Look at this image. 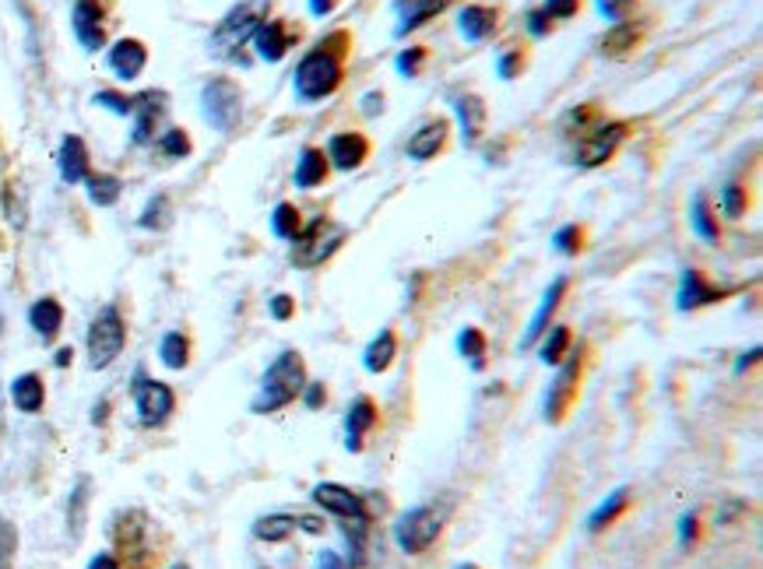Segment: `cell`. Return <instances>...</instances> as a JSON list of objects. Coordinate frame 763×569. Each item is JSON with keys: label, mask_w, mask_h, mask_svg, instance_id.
<instances>
[{"label": "cell", "mask_w": 763, "mask_h": 569, "mask_svg": "<svg viewBox=\"0 0 763 569\" xmlns=\"http://www.w3.org/2000/svg\"><path fill=\"white\" fill-rule=\"evenodd\" d=\"M145 64H148V49L141 46L137 40H120L110 49V67H113V75L120 81H134L141 70H145Z\"/></svg>", "instance_id": "d6986e66"}, {"label": "cell", "mask_w": 763, "mask_h": 569, "mask_svg": "<svg viewBox=\"0 0 763 569\" xmlns=\"http://www.w3.org/2000/svg\"><path fill=\"white\" fill-rule=\"evenodd\" d=\"M736 289H718V284L707 278L704 271H686L683 284H679V295H676V306L683 313H697L704 306H715L725 295H732Z\"/></svg>", "instance_id": "4fadbf2b"}, {"label": "cell", "mask_w": 763, "mask_h": 569, "mask_svg": "<svg viewBox=\"0 0 763 569\" xmlns=\"http://www.w3.org/2000/svg\"><path fill=\"white\" fill-rule=\"evenodd\" d=\"M521 70H524V53H521V49H510V53H504V57H500V64H496V75H500L504 81L518 78Z\"/></svg>", "instance_id": "f6af8a7d"}, {"label": "cell", "mask_w": 763, "mask_h": 569, "mask_svg": "<svg viewBox=\"0 0 763 569\" xmlns=\"http://www.w3.org/2000/svg\"><path fill=\"white\" fill-rule=\"evenodd\" d=\"M85 187H88V198H92V204H99V208L117 204L120 190H123L117 176H106V172H88L85 176Z\"/></svg>", "instance_id": "836d02e7"}, {"label": "cell", "mask_w": 763, "mask_h": 569, "mask_svg": "<svg viewBox=\"0 0 763 569\" xmlns=\"http://www.w3.org/2000/svg\"><path fill=\"white\" fill-rule=\"evenodd\" d=\"M123 342H128V327H123V316L117 306H106L96 320L92 327H88V366L92 369H106L110 362L120 359L123 352Z\"/></svg>", "instance_id": "8992f818"}, {"label": "cell", "mask_w": 763, "mask_h": 569, "mask_svg": "<svg viewBox=\"0 0 763 569\" xmlns=\"http://www.w3.org/2000/svg\"><path fill=\"white\" fill-rule=\"evenodd\" d=\"M760 362V348H750L747 355H739V362H736V372H747L750 366Z\"/></svg>", "instance_id": "6f0895ef"}, {"label": "cell", "mask_w": 763, "mask_h": 569, "mask_svg": "<svg viewBox=\"0 0 763 569\" xmlns=\"http://www.w3.org/2000/svg\"><path fill=\"white\" fill-rule=\"evenodd\" d=\"M542 348H539V359L545 362V366H560L563 362V355L574 348V334H571V327H563V324H556V327H549L542 337Z\"/></svg>", "instance_id": "1f68e13d"}, {"label": "cell", "mask_w": 763, "mask_h": 569, "mask_svg": "<svg viewBox=\"0 0 763 569\" xmlns=\"http://www.w3.org/2000/svg\"><path fill=\"white\" fill-rule=\"evenodd\" d=\"M425 57H430V53H425V46H412V49H405L401 57H398V75L416 78L419 70H422V64H425Z\"/></svg>", "instance_id": "7bdbcfd3"}, {"label": "cell", "mask_w": 763, "mask_h": 569, "mask_svg": "<svg viewBox=\"0 0 763 569\" xmlns=\"http://www.w3.org/2000/svg\"><path fill=\"white\" fill-rule=\"evenodd\" d=\"M201 110H204L208 123L215 131H233L240 123V113H243L240 88L233 81H225V78L208 81L204 92H201Z\"/></svg>", "instance_id": "30bf717a"}, {"label": "cell", "mask_w": 763, "mask_h": 569, "mask_svg": "<svg viewBox=\"0 0 763 569\" xmlns=\"http://www.w3.org/2000/svg\"><path fill=\"white\" fill-rule=\"evenodd\" d=\"M528 32L535 35V40H542V35L553 32V18H549L542 8H539V11H531V14H528Z\"/></svg>", "instance_id": "f5cc1de1"}, {"label": "cell", "mask_w": 763, "mask_h": 569, "mask_svg": "<svg viewBox=\"0 0 763 569\" xmlns=\"http://www.w3.org/2000/svg\"><path fill=\"white\" fill-rule=\"evenodd\" d=\"M29 324H32V331L40 334V337H57L60 334V327H64V306L57 299H35L32 302V310H29Z\"/></svg>", "instance_id": "cb8c5ba5"}, {"label": "cell", "mask_w": 763, "mask_h": 569, "mask_svg": "<svg viewBox=\"0 0 763 569\" xmlns=\"http://www.w3.org/2000/svg\"><path fill=\"white\" fill-rule=\"evenodd\" d=\"M299 398H303V404L310 408V412H317V408H324V401H328V387L321 380H313V383L303 387V394H299Z\"/></svg>", "instance_id": "681fc988"}, {"label": "cell", "mask_w": 763, "mask_h": 569, "mask_svg": "<svg viewBox=\"0 0 763 569\" xmlns=\"http://www.w3.org/2000/svg\"><path fill=\"white\" fill-rule=\"evenodd\" d=\"M299 527H303V517H292V513H268V517H261L254 524V538L278 545V542L292 538V531H299Z\"/></svg>", "instance_id": "83f0119b"}, {"label": "cell", "mask_w": 763, "mask_h": 569, "mask_svg": "<svg viewBox=\"0 0 763 569\" xmlns=\"http://www.w3.org/2000/svg\"><path fill=\"white\" fill-rule=\"evenodd\" d=\"M264 4L261 0H246V4H240V8H233L229 11L222 22H219V29H215V35H211V46H215V53H222V57H229V60H243V43H251L254 40V32H257V25L264 22Z\"/></svg>", "instance_id": "277c9868"}, {"label": "cell", "mask_w": 763, "mask_h": 569, "mask_svg": "<svg viewBox=\"0 0 763 569\" xmlns=\"http://www.w3.org/2000/svg\"><path fill=\"white\" fill-rule=\"evenodd\" d=\"M134 408H137V419L145 429H158V425L169 422L176 398L163 380H152V377H145V372H137L134 377Z\"/></svg>", "instance_id": "9c48e42d"}, {"label": "cell", "mask_w": 763, "mask_h": 569, "mask_svg": "<svg viewBox=\"0 0 763 569\" xmlns=\"http://www.w3.org/2000/svg\"><path fill=\"white\" fill-rule=\"evenodd\" d=\"M328 172H331L328 155L321 148H303V155H299V166H296V187L299 190L321 187L328 180Z\"/></svg>", "instance_id": "484cf974"}, {"label": "cell", "mask_w": 763, "mask_h": 569, "mask_svg": "<svg viewBox=\"0 0 763 569\" xmlns=\"http://www.w3.org/2000/svg\"><path fill=\"white\" fill-rule=\"evenodd\" d=\"M158 359H163V366H169V369H187V362H190V342H187V334L169 331V334L163 337V345H158Z\"/></svg>", "instance_id": "e575fe53"}, {"label": "cell", "mask_w": 763, "mask_h": 569, "mask_svg": "<svg viewBox=\"0 0 763 569\" xmlns=\"http://www.w3.org/2000/svg\"><path fill=\"white\" fill-rule=\"evenodd\" d=\"M637 0H598V11L609 18V22H623V18L633 11Z\"/></svg>", "instance_id": "c3c4849f"}, {"label": "cell", "mask_w": 763, "mask_h": 569, "mask_svg": "<svg viewBox=\"0 0 763 569\" xmlns=\"http://www.w3.org/2000/svg\"><path fill=\"white\" fill-rule=\"evenodd\" d=\"M580 369H584V355L574 352L571 359L560 362V372L553 387L545 390V404H542V415L549 425H560L566 419V412H571V404L577 398V387H580Z\"/></svg>", "instance_id": "ba28073f"}, {"label": "cell", "mask_w": 763, "mask_h": 569, "mask_svg": "<svg viewBox=\"0 0 763 569\" xmlns=\"http://www.w3.org/2000/svg\"><path fill=\"white\" fill-rule=\"evenodd\" d=\"M553 246L560 254H571V257L580 254L584 250V228L580 225H563L560 233L553 236Z\"/></svg>", "instance_id": "b9f144b4"}, {"label": "cell", "mask_w": 763, "mask_h": 569, "mask_svg": "<svg viewBox=\"0 0 763 569\" xmlns=\"http://www.w3.org/2000/svg\"><path fill=\"white\" fill-rule=\"evenodd\" d=\"M272 228H275L278 239H296L299 228H303V219H299L296 204H278L272 211Z\"/></svg>", "instance_id": "74e56055"}, {"label": "cell", "mask_w": 763, "mask_h": 569, "mask_svg": "<svg viewBox=\"0 0 763 569\" xmlns=\"http://www.w3.org/2000/svg\"><path fill=\"white\" fill-rule=\"evenodd\" d=\"M11 545H14V538H11V527H8V524H0V569H4V562H8Z\"/></svg>", "instance_id": "db71d44e"}, {"label": "cell", "mask_w": 763, "mask_h": 569, "mask_svg": "<svg viewBox=\"0 0 763 569\" xmlns=\"http://www.w3.org/2000/svg\"><path fill=\"white\" fill-rule=\"evenodd\" d=\"M457 120H461V134H465V141L475 145L478 134H483V127H486V102L478 96L457 99Z\"/></svg>", "instance_id": "4dcf8cb0"}, {"label": "cell", "mask_w": 763, "mask_h": 569, "mask_svg": "<svg viewBox=\"0 0 763 569\" xmlns=\"http://www.w3.org/2000/svg\"><path fill=\"white\" fill-rule=\"evenodd\" d=\"M70 22H75V35L88 53H96L106 43V14L99 0H75Z\"/></svg>", "instance_id": "5bb4252c"}, {"label": "cell", "mask_w": 763, "mask_h": 569, "mask_svg": "<svg viewBox=\"0 0 763 569\" xmlns=\"http://www.w3.org/2000/svg\"><path fill=\"white\" fill-rule=\"evenodd\" d=\"M53 362H57V366H67V362H70V348H60V352H57V359H53Z\"/></svg>", "instance_id": "680465c9"}, {"label": "cell", "mask_w": 763, "mask_h": 569, "mask_svg": "<svg viewBox=\"0 0 763 569\" xmlns=\"http://www.w3.org/2000/svg\"><path fill=\"white\" fill-rule=\"evenodd\" d=\"M57 163H60V176L67 183H81L88 172V148H85V141L75 137V134H67L60 141V152H57Z\"/></svg>", "instance_id": "603a6c76"}, {"label": "cell", "mask_w": 763, "mask_h": 569, "mask_svg": "<svg viewBox=\"0 0 763 569\" xmlns=\"http://www.w3.org/2000/svg\"><path fill=\"white\" fill-rule=\"evenodd\" d=\"M377 425V404L374 398H356L349 404V412H345V447L349 454H360L363 450V443H366V433L374 429Z\"/></svg>", "instance_id": "2e32d148"}, {"label": "cell", "mask_w": 763, "mask_h": 569, "mask_svg": "<svg viewBox=\"0 0 763 569\" xmlns=\"http://www.w3.org/2000/svg\"><path fill=\"white\" fill-rule=\"evenodd\" d=\"M566 295V278H556L553 284H549V292L542 295V302H539V310H535V316H531V324L524 327V334H521V352H528V348H535L539 345V337L549 331V320H553V313H556V306H560V299Z\"/></svg>", "instance_id": "e0dca14e"}, {"label": "cell", "mask_w": 763, "mask_h": 569, "mask_svg": "<svg viewBox=\"0 0 763 569\" xmlns=\"http://www.w3.org/2000/svg\"><path fill=\"white\" fill-rule=\"evenodd\" d=\"M163 105H166V96L163 92H145V96H137L134 99V141L137 145H148L152 141V131H155V123L158 116H163Z\"/></svg>", "instance_id": "44dd1931"}, {"label": "cell", "mask_w": 763, "mask_h": 569, "mask_svg": "<svg viewBox=\"0 0 763 569\" xmlns=\"http://www.w3.org/2000/svg\"><path fill=\"white\" fill-rule=\"evenodd\" d=\"M627 503H630V489H627V486H619L616 492H609L606 500H601V503L591 510V517L584 521V527H588V535H598L601 527H609V524L619 517V513L627 510Z\"/></svg>", "instance_id": "f546056e"}, {"label": "cell", "mask_w": 763, "mask_h": 569, "mask_svg": "<svg viewBox=\"0 0 763 569\" xmlns=\"http://www.w3.org/2000/svg\"><path fill=\"white\" fill-rule=\"evenodd\" d=\"M747 190H742L739 183H729V187H725L721 190V211H725V215H729V219H742V215H747Z\"/></svg>", "instance_id": "60d3db41"}, {"label": "cell", "mask_w": 763, "mask_h": 569, "mask_svg": "<svg viewBox=\"0 0 763 569\" xmlns=\"http://www.w3.org/2000/svg\"><path fill=\"white\" fill-rule=\"evenodd\" d=\"M254 49H257V57L261 60H268V64H278L281 57L289 53V46L296 43V32L286 25V22H261L257 32H254Z\"/></svg>", "instance_id": "9a60e30c"}, {"label": "cell", "mask_w": 763, "mask_h": 569, "mask_svg": "<svg viewBox=\"0 0 763 569\" xmlns=\"http://www.w3.org/2000/svg\"><path fill=\"white\" fill-rule=\"evenodd\" d=\"M542 11L549 18H574L580 11V0H545Z\"/></svg>", "instance_id": "f907efd6"}, {"label": "cell", "mask_w": 763, "mask_h": 569, "mask_svg": "<svg viewBox=\"0 0 763 569\" xmlns=\"http://www.w3.org/2000/svg\"><path fill=\"white\" fill-rule=\"evenodd\" d=\"M697 538H700V517L697 513H683L679 517V545L689 548V545H697Z\"/></svg>", "instance_id": "7dc6e473"}, {"label": "cell", "mask_w": 763, "mask_h": 569, "mask_svg": "<svg viewBox=\"0 0 763 569\" xmlns=\"http://www.w3.org/2000/svg\"><path fill=\"white\" fill-rule=\"evenodd\" d=\"M303 387H307V362H303V355H299L296 348L278 352L275 362L268 366V372H264L257 398L251 401V412L254 415H275V412L289 408L299 394H303Z\"/></svg>", "instance_id": "6da1fadb"}, {"label": "cell", "mask_w": 763, "mask_h": 569, "mask_svg": "<svg viewBox=\"0 0 763 569\" xmlns=\"http://www.w3.org/2000/svg\"><path fill=\"white\" fill-rule=\"evenodd\" d=\"M689 222H694L697 228V236L704 243H718V222L711 215V204H707L704 198H697L694 204H689Z\"/></svg>", "instance_id": "8d00e7d4"}, {"label": "cell", "mask_w": 763, "mask_h": 569, "mask_svg": "<svg viewBox=\"0 0 763 569\" xmlns=\"http://www.w3.org/2000/svg\"><path fill=\"white\" fill-rule=\"evenodd\" d=\"M451 510L447 503H422L416 510H408L398 517L395 524V542L405 556H422L436 545V538L443 535V524H447Z\"/></svg>", "instance_id": "3957f363"}, {"label": "cell", "mask_w": 763, "mask_h": 569, "mask_svg": "<svg viewBox=\"0 0 763 569\" xmlns=\"http://www.w3.org/2000/svg\"><path fill=\"white\" fill-rule=\"evenodd\" d=\"M334 8H339V0H310V14H317V18L331 14Z\"/></svg>", "instance_id": "9f6ffc18"}, {"label": "cell", "mask_w": 763, "mask_h": 569, "mask_svg": "<svg viewBox=\"0 0 763 569\" xmlns=\"http://www.w3.org/2000/svg\"><path fill=\"white\" fill-rule=\"evenodd\" d=\"M11 401H14L18 412H25V415L43 412V401H46L43 377H35V372H25V377H18V380L11 383Z\"/></svg>", "instance_id": "d4e9b609"}, {"label": "cell", "mask_w": 763, "mask_h": 569, "mask_svg": "<svg viewBox=\"0 0 763 569\" xmlns=\"http://www.w3.org/2000/svg\"><path fill=\"white\" fill-rule=\"evenodd\" d=\"M88 569H123V566H120V559L113 553H99L92 562H88Z\"/></svg>", "instance_id": "11a10c76"}, {"label": "cell", "mask_w": 763, "mask_h": 569, "mask_svg": "<svg viewBox=\"0 0 763 569\" xmlns=\"http://www.w3.org/2000/svg\"><path fill=\"white\" fill-rule=\"evenodd\" d=\"M158 145H163V152H166L169 158H184V155H190V137H187V131H166V134H163V141H158Z\"/></svg>", "instance_id": "ee69618b"}, {"label": "cell", "mask_w": 763, "mask_h": 569, "mask_svg": "<svg viewBox=\"0 0 763 569\" xmlns=\"http://www.w3.org/2000/svg\"><path fill=\"white\" fill-rule=\"evenodd\" d=\"M637 25H627V22H616L612 32H606V40H601V49L609 53V57H627V53L633 49L637 43Z\"/></svg>", "instance_id": "d590c367"}, {"label": "cell", "mask_w": 763, "mask_h": 569, "mask_svg": "<svg viewBox=\"0 0 763 569\" xmlns=\"http://www.w3.org/2000/svg\"><path fill=\"white\" fill-rule=\"evenodd\" d=\"M173 222V211H169V201L158 193V198L148 201V208L141 211V228H152V233H163V228H169Z\"/></svg>", "instance_id": "f35d334b"}, {"label": "cell", "mask_w": 763, "mask_h": 569, "mask_svg": "<svg viewBox=\"0 0 763 569\" xmlns=\"http://www.w3.org/2000/svg\"><path fill=\"white\" fill-rule=\"evenodd\" d=\"M451 0H398L395 11H398V32L395 35H408L416 32L419 25H425L430 18H436Z\"/></svg>", "instance_id": "ffe728a7"}, {"label": "cell", "mask_w": 763, "mask_h": 569, "mask_svg": "<svg viewBox=\"0 0 763 569\" xmlns=\"http://www.w3.org/2000/svg\"><path fill=\"white\" fill-rule=\"evenodd\" d=\"M85 500H88V478H78V489L70 495L67 503V521H70V535H81V524H85Z\"/></svg>", "instance_id": "ab89813d"}, {"label": "cell", "mask_w": 763, "mask_h": 569, "mask_svg": "<svg viewBox=\"0 0 763 569\" xmlns=\"http://www.w3.org/2000/svg\"><path fill=\"white\" fill-rule=\"evenodd\" d=\"M96 105H106V110H113L117 116H131V110H134V99H128V96H117V92H99V96H96Z\"/></svg>", "instance_id": "bcb514c9"}, {"label": "cell", "mask_w": 763, "mask_h": 569, "mask_svg": "<svg viewBox=\"0 0 763 569\" xmlns=\"http://www.w3.org/2000/svg\"><path fill=\"white\" fill-rule=\"evenodd\" d=\"M457 569H475V566H472V562H461Z\"/></svg>", "instance_id": "91938a15"}, {"label": "cell", "mask_w": 763, "mask_h": 569, "mask_svg": "<svg viewBox=\"0 0 763 569\" xmlns=\"http://www.w3.org/2000/svg\"><path fill=\"white\" fill-rule=\"evenodd\" d=\"M310 500L334 513L339 521H369V513H366V503H363V495L360 492H352L339 482H321V486H313L310 492Z\"/></svg>", "instance_id": "8fae6325"}, {"label": "cell", "mask_w": 763, "mask_h": 569, "mask_svg": "<svg viewBox=\"0 0 763 569\" xmlns=\"http://www.w3.org/2000/svg\"><path fill=\"white\" fill-rule=\"evenodd\" d=\"M443 145H447V120H430L425 127H419L408 137V158L425 163V158H433Z\"/></svg>", "instance_id": "7402d4cb"}, {"label": "cell", "mask_w": 763, "mask_h": 569, "mask_svg": "<svg viewBox=\"0 0 763 569\" xmlns=\"http://www.w3.org/2000/svg\"><path fill=\"white\" fill-rule=\"evenodd\" d=\"M366 155H369V141L363 134H334L331 137V145H328V163L334 169H342V172H352V169H360L366 163Z\"/></svg>", "instance_id": "ac0fdd59"}, {"label": "cell", "mask_w": 763, "mask_h": 569, "mask_svg": "<svg viewBox=\"0 0 763 569\" xmlns=\"http://www.w3.org/2000/svg\"><path fill=\"white\" fill-rule=\"evenodd\" d=\"M113 542L120 548V566L131 569H148L152 562V545H148V517L141 510H123L113 521Z\"/></svg>", "instance_id": "52a82bcc"}, {"label": "cell", "mask_w": 763, "mask_h": 569, "mask_svg": "<svg viewBox=\"0 0 763 569\" xmlns=\"http://www.w3.org/2000/svg\"><path fill=\"white\" fill-rule=\"evenodd\" d=\"M627 123H606V127H598L588 141H580L577 145V166L580 169H595V166H606L609 158L619 152V145L627 141Z\"/></svg>", "instance_id": "7c38bea8"}, {"label": "cell", "mask_w": 763, "mask_h": 569, "mask_svg": "<svg viewBox=\"0 0 763 569\" xmlns=\"http://www.w3.org/2000/svg\"><path fill=\"white\" fill-rule=\"evenodd\" d=\"M457 352L465 355L472 372H483L486 369V334L478 327H465L457 334Z\"/></svg>", "instance_id": "d6a6232c"}, {"label": "cell", "mask_w": 763, "mask_h": 569, "mask_svg": "<svg viewBox=\"0 0 763 569\" xmlns=\"http://www.w3.org/2000/svg\"><path fill=\"white\" fill-rule=\"evenodd\" d=\"M342 243H345L342 225H334L328 219H313L307 228H299V236L292 239V264L296 268H317V264H324Z\"/></svg>", "instance_id": "5b68a950"}, {"label": "cell", "mask_w": 763, "mask_h": 569, "mask_svg": "<svg viewBox=\"0 0 763 569\" xmlns=\"http://www.w3.org/2000/svg\"><path fill=\"white\" fill-rule=\"evenodd\" d=\"M395 355H398V334L390 331V327H384L374 342L366 345V352H363V366L369 369V372H384V369H390V362H395Z\"/></svg>", "instance_id": "f1b7e54d"}, {"label": "cell", "mask_w": 763, "mask_h": 569, "mask_svg": "<svg viewBox=\"0 0 763 569\" xmlns=\"http://www.w3.org/2000/svg\"><path fill=\"white\" fill-rule=\"evenodd\" d=\"M268 313H272L275 320H292V313H296V299H292V295H272Z\"/></svg>", "instance_id": "816d5d0a"}, {"label": "cell", "mask_w": 763, "mask_h": 569, "mask_svg": "<svg viewBox=\"0 0 763 569\" xmlns=\"http://www.w3.org/2000/svg\"><path fill=\"white\" fill-rule=\"evenodd\" d=\"M457 25H461V35H465V40L483 43L496 32V11H489L483 4H468L465 11L457 14Z\"/></svg>", "instance_id": "4316f807"}, {"label": "cell", "mask_w": 763, "mask_h": 569, "mask_svg": "<svg viewBox=\"0 0 763 569\" xmlns=\"http://www.w3.org/2000/svg\"><path fill=\"white\" fill-rule=\"evenodd\" d=\"M169 569H190V566H184V562H176V566H169Z\"/></svg>", "instance_id": "94428289"}, {"label": "cell", "mask_w": 763, "mask_h": 569, "mask_svg": "<svg viewBox=\"0 0 763 569\" xmlns=\"http://www.w3.org/2000/svg\"><path fill=\"white\" fill-rule=\"evenodd\" d=\"M342 35L334 43H328V46H317V49H310L303 60H299V67H296V78H292V85H296V92H299V99H307V102H321V99H328V96H334L339 92V85H342V78H345V67H342Z\"/></svg>", "instance_id": "7a4b0ae2"}]
</instances>
